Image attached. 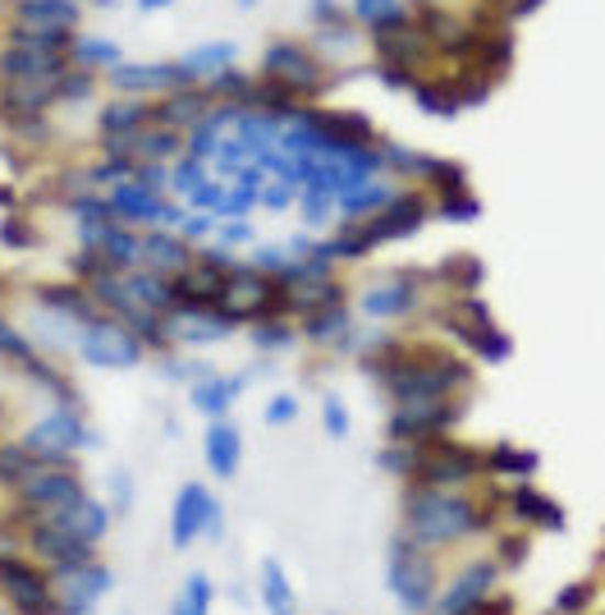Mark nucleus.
<instances>
[{
	"label": "nucleus",
	"instance_id": "f257e3e1",
	"mask_svg": "<svg viewBox=\"0 0 605 615\" xmlns=\"http://www.w3.org/2000/svg\"><path fill=\"white\" fill-rule=\"evenodd\" d=\"M495 519V510L478 496H468L463 487H423L408 482L404 496V537L417 543L423 551H445L459 547L468 537L486 533Z\"/></svg>",
	"mask_w": 605,
	"mask_h": 615
},
{
	"label": "nucleus",
	"instance_id": "f03ea898",
	"mask_svg": "<svg viewBox=\"0 0 605 615\" xmlns=\"http://www.w3.org/2000/svg\"><path fill=\"white\" fill-rule=\"evenodd\" d=\"M381 381L394 391V400H445L450 391L468 387V368L450 354H408L390 349L377 364Z\"/></svg>",
	"mask_w": 605,
	"mask_h": 615
},
{
	"label": "nucleus",
	"instance_id": "7ed1b4c3",
	"mask_svg": "<svg viewBox=\"0 0 605 615\" xmlns=\"http://www.w3.org/2000/svg\"><path fill=\"white\" fill-rule=\"evenodd\" d=\"M385 588L394 593V602H400V611H408V615L432 611V602L440 593V574H436L432 551H423L400 533L385 556Z\"/></svg>",
	"mask_w": 605,
	"mask_h": 615
},
{
	"label": "nucleus",
	"instance_id": "20e7f679",
	"mask_svg": "<svg viewBox=\"0 0 605 615\" xmlns=\"http://www.w3.org/2000/svg\"><path fill=\"white\" fill-rule=\"evenodd\" d=\"M198 537L221 543V505L202 482H183L175 492V505H170V547L183 551V547H193Z\"/></svg>",
	"mask_w": 605,
	"mask_h": 615
},
{
	"label": "nucleus",
	"instance_id": "39448f33",
	"mask_svg": "<svg viewBox=\"0 0 605 615\" xmlns=\"http://www.w3.org/2000/svg\"><path fill=\"white\" fill-rule=\"evenodd\" d=\"M486 473V450H468V446H417V465L408 482L423 487H468L472 478Z\"/></svg>",
	"mask_w": 605,
	"mask_h": 615
},
{
	"label": "nucleus",
	"instance_id": "423d86ee",
	"mask_svg": "<svg viewBox=\"0 0 605 615\" xmlns=\"http://www.w3.org/2000/svg\"><path fill=\"white\" fill-rule=\"evenodd\" d=\"M78 19L74 0H19L14 10V37L23 46H46V51H60L69 29Z\"/></svg>",
	"mask_w": 605,
	"mask_h": 615
},
{
	"label": "nucleus",
	"instance_id": "0eeeda50",
	"mask_svg": "<svg viewBox=\"0 0 605 615\" xmlns=\"http://www.w3.org/2000/svg\"><path fill=\"white\" fill-rule=\"evenodd\" d=\"M495 583H500V560H468V566L440 588L436 602H432V615H472L482 611L491 597H495Z\"/></svg>",
	"mask_w": 605,
	"mask_h": 615
},
{
	"label": "nucleus",
	"instance_id": "6e6552de",
	"mask_svg": "<svg viewBox=\"0 0 605 615\" xmlns=\"http://www.w3.org/2000/svg\"><path fill=\"white\" fill-rule=\"evenodd\" d=\"M0 593L14 602L19 615H60V602L51 593V574L23 556H0Z\"/></svg>",
	"mask_w": 605,
	"mask_h": 615
},
{
	"label": "nucleus",
	"instance_id": "1a4fd4ad",
	"mask_svg": "<svg viewBox=\"0 0 605 615\" xmlns=\"http://www.w3.org/2000/svg\"><path fill=\"white\" fill-rule=\"evenodd\" d=\"M88 441V427H83V418L74 414V409L65 404V409H51V414L23 437V446H29L46 469H69V455Z\"/></svg>",
	"mask_w": 605,
	"mask_h": 615
},
{
	"label": "nucleus",
	"instance_id": "9d476101",
	"mask_svg": "<svg viewBox=\"0 0 605 615\" xmlns=\"http://www.w3.org/2000/svg\"><path fill=\"white\" fill-rule=\"evenodd\" d=\"M276 303H284V290L276 286V280H267L253 267H234L229 286H225V294L216 303V313L229 317V322H239V317H271V313H280Z\"/></svg>",
	"mask_w": 605,
	"mask_h": 615
},
{
	"label": "nucleus",
	"instance_id": "9b49d317",
	"mask_svg": "<svg viewBox=\"0 0 605 615\" xmlns=\"http://www.w3.org/2000/svg\"><path fill=\"white\" fill-rule=\"evenodd\" d=\"M78 354L92 368H134L143 358V340L134 336V326L120 322H88L78 331Z\"/></svg>",
	"mask_w": 605,
	"mask_h": 615
},
{
	"label": "nucleus",
	"instance_id": "f8f14e48",
	"mask_svg": "<svg viewBox=\"0 0 605 615\" xmlns=\"http://www.w3.org/2000/svg\"><path fill=\"white\" fill-rule=\"evenodd\" d=\"M455 423H459V404H450V400H400L394 404L390 432H394V441L427 446L432 437H440V432Z\"/></svg>",
	"mask_w": 605,
	"mask_h": 615
},
{
	"label": "nucleus",
	"instance_id": "ddd939ff",
	"mask_svg": "<svg viewBox=\"0 0 605 615\" xmlns=\"http://www.w3.org/2000/svg\"><path fill=\"white\" fill-rule=\"evenodd\" d=\"M83 496L88 492H83V482H78L74 469H37L33 478L19 482V501H23V510H29L33 519L56 515V510L83 501Z\"/></svg>",
	"mask_w": 605,
	"mask_h": 615
},
{
	"label": "nucleus",
	"instance_id": "4468645a",
	"mask_svg": "<svg viewBox=\"0 0 605 615\" xmlns=\"http://www.w3.org/2000/svg\"><path fill=\"white\" fill-rule=\"evenodd\" d=\"M229 276H234V267L225 258H206L198 267L189 262L175 276V303L179 308H216L225 286H229ZM179 308H175V313H179Z\"/></svg>",
	"mask_w": 605,
	"mask_h": 615
},
{
	"label": "nucleus",
	"instance_id": "2eb2a0df",
	"mask_svg": "<svg viewBox=\"0 0 605 615\" xmlns=\"http://www.w3.org/2000/svg\"><path fill=\"white\" fill-rule=\"evenodd\" d=\"M29 543H33V551L46 560L51 570H69V566H88V560H97L92 543H83V537L60 528V524H46V519H33Z\"/></svg>",
	"mask_w": 605,
	"mask_h": 615
},
{
	"label": "nucleus",
	"instance_id": "dca6fc26",
	"mask_svg": "<svg viewBox=\"0 0 605 615\" xmlns=\"http://www.w3.org/2000/svg\"><path fill=\"white\" fill-rule=\"evenodd\" d=\"M505 510L523 528H541V533H560L564 528V510L533 482H518L514 492H505Z\"/></svg>",
	"mask_w": 605,
	"mask_h": 615
},
{
	"label": "nucleus",
	"instance_id": "f3484780",
	"mask_svg": "<svg viewBox=\"0 0 605 615\" xmlns=\"http://www.w3.org/2000/svg\"><path fill=\"white\" fill-rule=\"evenodd\" d=\"M0 69L10 74V79H42V83H60L65 74V56L60 51H46V46H10L5 56H0Z\"/></svg>",
	"mask_w": 605,
	"mask_h": 615
},
{
	"label": "nucleus",
	"instance_id": "a211bd4d",
	"mask_svg": "<svg viewBox=\"0 0 605 615\" xmlns=\"http://www.w3.org/2000/svg\"><path fill=\"white\" fill-rule=\"evenodd\" d=\"M239 459H244L239 427H234L229 418H212V427H206V469H212L221 482H229L234 473H239Z\"/></svg>",
	"mask_w": 605,
	"mask_h": 615
},
{
	"label": "nucleus",
	"instance_id": "6ab92c4d",
	"mask_svg": "<svg viewBox=\"0 0 605 615\" xmlns=\"http://www.w3.org/2000/svg\"><path fill=\"white\" fill-rule=\"evenodd\" d=\"M46 524H60V528H69V533H78L83 543H101V537L111 533V510L101 505V501H92V496H83V501H74V505H65V510H56V515H42Z\"/></svg>",
	"mask_w": 605,
	"mask_h": 615
},
{
	"label": "nucleus",
	"instance_id": "aec40b11",
	"mask_svg": "<svg viewBox=\"0 0 605 615\" xmlns=\"http://www.w3.org/2000/svg\"><path fill=\"white\" fill-rule=\"evenodd\" d=\"M107 202H111V216H124V221H152V225L179 221V212L166 208V202L156 198L152 189H143V185H120Z\"/></svg>",
	"mask_w": 605,
	"mask_h": 615
},
{
	"label": "nucleus",
	"instance_id": "412c9836",
	"mask_svg": "<svg viewBox=\"0 0 605 615\" xmlns=\"http://www.w3.org/2000/svg\"><path fill=\"white\" fill-rule=\"evenodd\" d=\"M261 69H267L271 79L289 83V88H312L322 79V69L312 65V56H303V46H289V42L271 46L267 56H261Z\"/></svg>",
	"mask_w": 605,
	"mask_h": 615
},
{
	"label": "nucleus",
	"instance_id": "4be33fe9",
	"mask_svg": "<svg viewBox=\"0 0 605 615\" xmlns=\"http://www.w3.org/2000/svg\"><path fill=\"white\" fill-rule=\"evenodd\" d=\"M111 79L120 92H156V88H183L189 69L183 65H115Z\"/></svg>",
	"mask_w": 605,
	"mask_h": 615
},
{
	"label": "nucleus",
	"instance_id": "5701e85b",
	"mask_svg": "<svg viewBox=\"0 0 605 615\" xmlns=\"http://www.w3.org/2000/svg\"><path fill=\"white\" fill-rule=\"evenodd\" d=\"M413 299H417V280L404 271V276H390V280H381V286L367 290L362 308L372 317H400V313H408V308H413Z\"/></svg>",
	"mask_w": 605,
	"mask_h": 615
},
{
	"label": "nucleus",
	"instance_id": "b1692460",
	"mask_svg": "<svg viewBox=\"0 0 605 615\" xmlns=\"http://www.w3.org/2000/svg\"><path fill=\"white\" fill-rule=\"evenodd\" d=\"M257 583H261V606H267V615H299V593L280 560H261Z\"/></svg>",
	"mask_w": 605,
	"mask_h": 615
},
{
	"label": "nucleus",
	"instance_id": "393cba45",
	"mask_svg": "<svg viewBox=\"0 0 605 615\" xmlns=\"http://www.w3.org/2000/svg\"><path fill=\"white\" fill-rule=\"evenodd\" d=\"M239 391H244L239 377H206V381H198V387H193V409H202L206 418H225Z\"/></svg>",
	"mask_w": 605,
	"mask_h": 615
},
{
	"label": "nucleus",
	"instance_id": "a878e982",
	"mask_svg": "<svg viewBox=\"0 0 605 615\" xmlns=\"http://www.w3.org/2000/svg\"><path fill=\"white\" fill-rule=\"evenodd\" d=\"M390 198H394V193H390L385 185H367V179H362V185H354L349 193H339V198H335V208H339V216H349V221H354V216H367V212L377 216Z\"/></svg>",
	"mask_w": 605,
	"mask_h": 615
},
{
	"label": "nucleus",
	"instance_id": "bb28decb",
	"mask_svg": "<svg viewBox=\"0 0 605 615\" xmlns=\"http://www.w3.org/2000/svg\"><path fill=\"white\" fill-rule=\"evenodd\" d=\"M138 120H147V107H138V101H115V107L101 111V134H107V143H120L143 130Z\"/></svg>",
	"mask_w": 605,
	"mask_h": 615
},
{
	"label": "nucleus",
	"instance_id": "cd10ccee",
	"mask_svg": "<svg viewBox=\"0 0 605 615\" xmlns=\"http://www.w3.org/2000/svg\"><path fill=\"white\" fill-rule=\"evenodd\" d=\"M143 262H152V271H183L189 267V248L170 235H143Z\"/></svg>",
	"mask_w": 605,
	"mask_h": 615
},
{
	"label": "nucleus",
	"instance_id": "c85d7f7f",
	"mask_svg": "<svg viewBox=\"0 0 605 615\" xmlns=\"http://www.w3.org/2000/svg\"><path fill=\"white\" fill-rule=\"evenodd\" d=\"M42 303L51 308V313H60V317H69V322H92V299L83 294V290H74V286H51V290H42Z\"/></svg>",
	"mask_w": 605,
	"mask_h": 615
},
{
	"label": "nucleus",
	"instance_id": "c756f323",
	"mask_svg": "<svg viewBox=\"0 0 605 615\" xmlns=\"http://www.w3.org/2000/svg\"><path fill=\"white\" fill-rule=\"evenodd\" d=\"M212 602H216V588L206 574H189L175 597V611L170 615H212Z\"/></svg>",
	"mask_w": 605,
	"mask_h": 615
},
{
	"label": "nucleus",
	"instance_id": "7c9ffc66",
	"mask_svg": "<svg viewBox=\"0 0 605 615\" xmlns=\"http://www.w3.org/2000/svg\"><path fill=\"white\" fill-rule=\"evenodd\" d=\"M486 469L491 473H509V478H528V473H537V455L533 450H518L509 441H500V446L486 450Z\"/></svg>",
	"mask_w": 605,
	"mask_h": 615
},
{
	"label": "nucleus",
	"instance_id": "2f4dec72",
	"mask_svg": "<svg viewBox=\"0 0 605 615\" xmlns=\"http://www.w3.org/2000/svg\"><path fill=\"white\" fill-rule=\"evenodd\" d=\"M56 83H42V79H14V88H5V107L10 111H19V115H33V111H42L51 97Z\"/></svg>",
	"mask_w": 605,
	"mask_h": 615
},
{
	"label": "nucleus",
	"instance_id": "473e14b6",
	"mask_svg": "<svg viewBox=\"0 0 605 615\" xmlns=\"http://www.w3.org/2000/svg\"><path fill=\"white\" fill-rule=\"evenodd\" d=\"M225 65H234V42H206V46H198V51L183 56L189 79L193 74H225Z\"/></svg>",
	"mask_w": 605,
	"mask_h": 615
},
{
	"label": "nucleus",
	"instance_id": "72a5a7b5",
	"mask_svg": "<svg viewBox=\"0 0 605 615\" xmlns=\"http://www.w3.org/2000/svg\"><path fill=\"white\" fill-rule=\"evenodd\" d=\"M37 469H46V465H42V459L29 446H0V482L19 487L23 478H33Z\"/></svg>",
	"mask_w": 605,
	"mask_h": 615
},
{
	"label": "nucleus",
	"instance_id": "f704fd0d",
	"mask_svg": "<svg viewBox=\"0 0 605 615\" xmlns=\"http://www.w3.org/2000/svg\"><path fill=\"white\" fill-rule=\"evenodd\" d=\"M354 10L362 23H372L377 33H394V29H404V10H400V0H354Z\"/></svg>",
	"mask_w": 605,
	"mask_h": 615
},
{
	"label": "nucleus",
	"instance_id": "c9c22d12",
	"mask_svg": "<svg viewBox=\"0 0 605 615\" xmlns=\"http://www.w3.org/2000/svg\"><path fill=\"white\" fill-rule=\"evenodd\" d=\"M156 120H161L166 130H179V124H193V120L202 124V97L198 92H175L166 107L156 111Z\"/></svg>",
	"mask_w": 605,
	"mask_h": 615
},
{
	"label": "nucleus",
	"instance_id": "e433bc0d",
	"mask_svg": "<svg viewBox=\"0 0 605 615\" xmlns=\"http://www.w3.org/2000/svg\"><path fill=\"white\" fill-rule=\"evenodd\" d=\"M345 326H349V313H345V303H335V308H322V313H307L303 331L312 340H330V336H345Z\"/></svg>",
	"mask_w": 605,
	"mask_h": 615
},
{
	"label": "nucleus",
	"instance_id": "4c0bfd02",
	"mask_svg": "<svg viewBox=\"0 0 605 615\" xmlns=\"http://www.w3.org/2000/svg\"><path fill=\"white\" fill-rule=\"evenodd\" d=\"M592 602H596V579H578V583L560 588L556 611H550V615H583Z\"/></svg>",
	"mask_w": 605,
	"mask_h": 615
},
{
	"label": "nucleus",
	"instance_id": "58836bf2",
	"mask_svg": "<svg viewBox=\"0 0 605 615\" xmlns=\"http://www.w3.org/2000/svg\"><path fill=\"white\" fill-rule=\"evenodd\" d=\"M74 56L83 60V65H120V46L107 42V37H83L74 46Z\"/></svg>",
	"mask_w": 605,
	"mask_h": 615
},
{
	"label": "nucleus",
	"instance_id": "ea45409f",
	"mask_svg": "<svg viewBox=\"0 0 605 615\" xmlns=\"http://www.w3.org/2000/svg\"><path fill=\"white\" fill-rule=\"evenodd\" d=\"M0 354H10L14 364H23V368H33V364H37V349H33L29 340H23L10 322H0Z\"/></svg>",
	"mask_w": 605,
	"mask_h": 615
},
{
	"label": "nucleus",
	"instance_id": "a19ab883",
	"mask_svg": "<svg viewBox=\"0 0 605 615\" xmlns=\"http://www.w3.org/2000/svg\"><path fill=\"white\" fill-rule=\"evenodd\" d=\"M111 501H115L120 515H128V510H134V473H128V469H115L111 473Z\"/></svg>",
	"mask_w": 605,
	"mask_h": 615
},
{
	"label": "nucleus",
	"instance_id": "79ce46f5",
	"mask_svg": "<svg viewBox=\"0 0 605 615\" xmlns=\"http://www.w3.org/2000/svg\"><path fill=\"white\" fill-rule=\"evenodd\" d=\"M523 556H528V543H523V533H509L505 543H500V556H495V560H500L505 570H518Z\"/></svg>",
	"mask_w": 605,
	"mask_h": 615
},
{
	"label": "nucleus",
	"instance_id": "37998d69",
	"mask_svg": "<svg viewBox=\"0 0 605 615\" xmlns=\"http://www.w3.org/2000/svg\"><path fill=\"white\" fill-rule=\"evenodd\" d=\"M440 212L450 216V221H472L478 216V202H472V193H445V202H440Z\"/></svg>",
	"mask_w": 605,
	"mask_h": 615
},
{
	"label": "nucleus",
	"instance_id": "c03bdc74",
	"mask_svg": "<svg viewBox=\"0 0 605 615\" xmlns=\"http://www.w3.org/2000/svg\"><path fill=\"white\" fill-rule=\"evenodd\" d=\"M322 414H326V432H330V437H345V432H349V414H345V404H339L335 395H326Z\"/></svg>",
	"mask_w": 605,
	"mask_h": 615
},
{
	"label": "nucleus",
	"instance_id": "a18cd8bd",
	"mask_svg": "<svg viewBox=\"0 0 605 615\" xmlns=\"http://www.w3.org/2000/svg\"><path fill=\"white\" fill-rule=\"evenodd\" d=\"M294 414H299V400H294V395H276V400L267 404V423H276V427L294 423Z\"/></svg>",
	"mask_w": 605,
	"mask_h": 615
},
{
	"label": "nucleus",
	"instance_id": "49530a36",
	"mask_svg": "<svg viewBox=\"0 0 605 615\" xmlns=\"http://www.w3.org/2000/svg\"><path fill=\"white\" fill-rule=\"evenodd\" d=\"M417 101H423L427 111H436V115H455V107H459L455 97H440V92H432V88H417Z\"/></svg>",
	"mask_w": 605,
	"mask_h": 615
},
{
	"label": "nucleus",
	"instance_id": "de8ad7c7",
	"mask_svg": "<svg viewBox=\"0 0 605 615\" xmlns=\"http://www.w3.org/2000/svg\"><path fill=\"white\" fill-rule=\"evenodd\" d=\"M284 340H289V326H276V322H261L257 326V345L261 349H280Z\"/></svg>",
	"mask_w": 605,
	"mask_h": 615
},
{
	"label": "nucleus",
	"instance_id": "09e8293b",
	"mask_svg": "<svg viewBox=\"0 0 605 615\" xmlns=\"http://www.w3.org/2000/svg\"><path fill=\"white\" fill-rule=\"evenodd\" d=\"M216 92H234V97H244L248 83L239 79V74H216Z\"/></svg>",
	"mask_w": 605,
	"mask_h": 615
},
{
	"label": "nucleus",
	"instance_id": "8fccbe9b",
	"mask_svg": "<svg viewBox=\"0 0 605 615\" xmlns=\"http://www.w3.org/2000/svg\"><path fill=\"white\" fill-rule=\"evenodd\" d=\"M472 615H514V602H509V597H500V593H495V597H491V602H486L482 611H472Z\"/></svg>",
	"mask_w": 605,
	"mask_h": 615
},
{
	"label": "nucleus",
	"instance_id": "3c124183",
	"mask_svg": "<svg viewBox=\"0 0 605 615\" xmlns=\"http://www.w3.org/2000/svg\"><path fill=\"white\" fill-rule=\"evenodd\" d=\"M0 235H5V244H29V230H23V225H10V221H5V230H0Z\"/></svg>",
	"mask_w": 605,
	"mask_h": 615
},
{
	"label": "nucleus",
	"instance_id": "603ef678",
	"mask_svg": "<svg viewBox=\"0 0 605 615\" xmlns=\"http://www.w3.org/2000/svg\"><path fill=\"white\" fill-rule=\"evenodd\" d=\"M65 97H88V74L83 79H65Z\"/></svg>",
	"mask_w": 605,
	"mask_h": 615
},
{
	"label": "nucleus",
	"instance_id": "864d4df0",
	"mask_svg": "<svg viewBox=\"0 0 605 615\" xmlns=\"http://www.w3.org/2000/svg\"><path fill=\"white\" fill-rule=\"evenodd\" d=\"M143 10H161V5H170V0H138Z\"/></svg>",
	"mask_w": 605,
	"mask_h": 615
},
{
	"label": "nucleus",
	"instance_id": "5fc2aeb1",
	"mask_svg": "<svg viewBox=\"0 0 605 615\" xmlns=\"http://www.w3.org/2000/svg\"><path fill=\"white\" fill-rule=\"evenodd\" d=\"M239 5H244V10H248V5H257V0H239Z\"/></svg>",
	"mask_w": 605,
	"mask_h": 615
},
{
	"label": "nucleus",
	"instance_id": "6e6d98bb",
	"mask_svg": "<svg viewBox=\"0 0 605 615\" xmlns=\"http://www.w3.org/2000/svg\"><path fill=\"white\" fill-rule=\"evenodd\" d=\"M0 615H5V611H0Z\"/></svg>",
	"mask_w": 605,
	"mask_h": 615
}]
</instances>
